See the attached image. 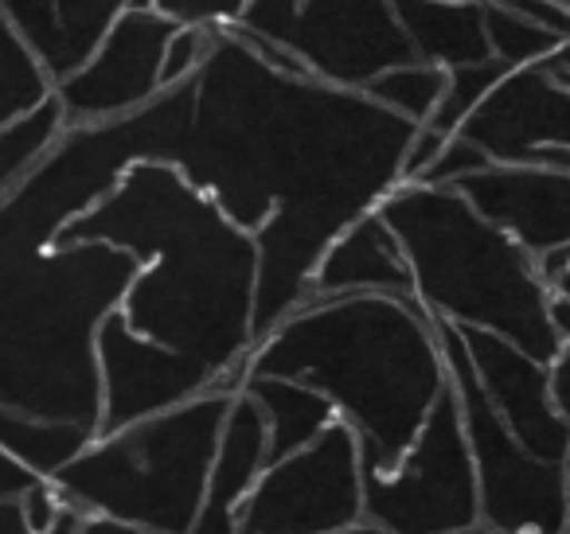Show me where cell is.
<instances>
[{
	"mask_svg": "<svg viewBox=\"0 0 570 534\" xmlns=\"http://www.w3.org/2000/svg\"><path fill=\"white\" fill-rule=\"evenodd\" d=\"M547 390H551L554 414L570 425V344H562L554 359L547 363Z\"/></svg>",
	"mask_w": 570,
	"mask_h": 534,
	"instance_id": "836d02e7",
	"label": "cell"
},
{
	"mask_svg": "<svg viewBox=\"0 0 570 534\" xmlns=\"http://www.w3.org/2000/svg\"><path fill=\"white\" fill-rule=\"evenodd\" d=\"M36 484V476L28 468H20L12 456L0 453V500H20L28 487Z\"/></svg>",
	"mask_w": 570,
	"mask_h": 534,
	"instance_id": "e575fe53",
	"label": "cell"
},
{
	"mask_svg": "<svg viewBox=\"0 0 570 534\" xmlns=\"http://www.w3.org/2000/svg\"><path fill=\"white\" fill-rule=\"evenodd\" d=\"M445 141H450V137L438 134L434 126L414 129L411 145H406V152H403V165H399V184H419L422 172H426V168L438 160V152L445 149Z\"/></svg>",
	"mask_w": 570,
	"mask_h": 534,
	"instance_id": "4dcf8cb0",
	"label": "cell"
},
{
	"mask_svg": "<svg viewBox=\"0 0 570 534\" xmlns=\"http://www.w3.org/2000/svg\"><path fill=\"white\" fill-rule=\"evenodd\" d=\"M453 534H504V531H492V526H484V523H473V526H465V531H453Z\"/></svg>",
	"mask_w": 570,
	"mask_h": 534,
	"instance_id": "b9f144b4",
	"label": "cell"
},
{
	"mask_svg": "<svg viewBox=\"0 0 570 534\" xmlns=\"http://www.w3.org/2000/svg\"><path fill=\"white\" fill-rule=\"evenodd\" d=\"M414 281V300L438 320L512 339L539 363L562 347L551 324V289L535 258L489 222L458 188L399 184L380 204Z\"/></svg>",
	"mask_w": 570,
	"mask_h": 534,
	"instance_id": "5b68a950",
	"label": "cell"
},
{
	"mask_svg": "<svg viewBox=\"0 0 570 534\" xmlns=\"http://www.w3.org/2000/svg\"><path fill=\"white\" fill-rule=\"evenodd\" d=\"M567 495H570V456H567ZM562 534H570V507H567V531Z\"/></svg>",
	"mask_w": 570,
	"mask_h": 534,
	"instance_id": "7bdbcfd3",
	"label": "cell"
},
{
	"mask_svg": "<svg viewBox=\"0 0 570 534\" xmlns=\"http://www.w3.org/2000/svg\"><path fill=\"white\" fill-rule=\"evenodd\" d=\"M56 243H106L137 261L118 313L238 394L250 375L258 246L173 165L145 160Z\"/></svg>",
	"mask_w": 570,
	"mask_h": 534,
	"instance_id": "7a4b0ae2",
	"label": "cell"
},
{
	"mask_svg": "<svg viewBox=\"0 0 570 534\" xmlns=\"http://www.w3.org/2000/svg\"><path fill=\"white\" fill-rule=\"evenodd\" d=\"M51 87L56 82L48 79L40 59L28 51V43L12 32V24L0 12V126L36 110L43 98H51Z\"/></svg>",
	"mask_w": 570,
	"mask_h": 534,
	"instance_id": "cb8c5ba5",
	"label": "cell"
},
{
	"mask_svg": "<svg viewBox=\"0 0 570 534\" xmlns=\"http://www.w3.org/2000/svg\"><path fill=\"white\" fill-rule=\"evenodd\" d=\"M67 129L63 110H59L56 95L43 98L36 110L20 113L17 121L0 126V204L20 188L28 172L40 165V157L59 141Z\"/></svg>",
	"mask_w": 570,
	"mask_h": 534,
	"instance_id": "44dd1931",
	"label": "cell"
},
{
	"mask_svg": "<svg viewBox=\"0 0 570 534\" xmlns=\"http://www.w3.org/2000/svg\"><path fill=\"white\" fill-rule=\"evenodd\" d=\"M325 534H387V531H380L375 523L360 518V523H348V526H341V531H325Z\"/></svg>",
	"mask_w": 570,
	"mask_h": 534,
	"instance_id": "60d3db41",
	"label": "cell"
},
{
	"mask_svg": "<svg viewBox=\"0 0 570 534\" xmlns=\"http://www.w3.org/2000/svg\"><path fill=\"white\" fill-rule=\"evenodd\" d=\"M364 468V518L387 534H453L481 523L458 394L445 386L391 468Z\"/></svg>",
	"mask_w": 570,
	"mask_h": 534,
	"instance_id": "9c48e42d",
	"label": "cell"
},
{
	"mask_svg": "<svg viewBox=\"0 0 570 534\" xmlns=\"http://www.w3.org/2000/svg\"><path fill=\"white\" fill-rule=\"evenodd\" d=\"M484 12V40H489V56L497 63H504L508 71L520 67L547 63L554 51L562 48L551 32H543L539 24H531L523 12H515L508 0H481Z\"/></svg>",
	"mask_w": 570,
	"mask_h": 534,
	"instance_id": "603a6c76",
	"label": "cell"
},
{
	"mask_svg": "<svg viewBox=\"0 0 570 534\" xmlns=\"http://www.w3.org/2000/svg\"><path fill=\"white\" fill-rule=\"evenodd\" d=\"M364 518L360 437L333 422L313 445L269 461L235 515V534H325Z\"/></svg>",
	"mask_w": 570,
	"mask_h": 534,
	"instance_id": "30bf717a",
	"label": "cell"
},
{
	"mask_svg": "<svg viewBox=\"0 0 570 534\" xmlns=\"http://www.w3.org/2000/svg\"><path fill=\"white\" fill-rule=\"evenodd\" d=\"M434 320L438 347H442L450 390L458 394L461 425H465L469 456L476 472V503L481 523L504 534H562L567 531V464L539 461L512 437L497 409L489 406L481 383L469 363L465 339L458 324Z\"/></svg>",
	"mask_w": 570,
	"mask_h": 534,
	"instance_id": "52a82bcc",
	"label": "cell"
},
{
	"mask_svg": "<svg viewBox=\"0 0 570 534\" xmlns=\"http://www.w3.org/2000/svg\"><path fill=\"white\" fill-rule=\"evenodd\" d=\"M414 129L364 90L277 71L215 28L173 168L254 235V344L305 300L325 246L399 188Z\"/></svg>",
	"mask_w": 570,
	"mask_h": 534,
	"instance_id": "6da1fadb",
	"label": "cell"
},
{
	"mask_svg": "<svg viewBox=\"0 0 570 534\" xmlns=\"http://www.w3.org/2000/svg\"><path fill=\"white\" fill-rule=\"evenodd\" d=\"M551 324H554V332H559L562 344H570V305L567 300L551 297Z\"/></svg>",
	"mask_w": 570,
	"mask_h": 534,
	"instance_id": "74e56055",
	"label": "cell"
},
{
	"mask_svg": "<svg viewBox=\"0 0 570 534\" xmlns=\"http://www.w3.org/2000/svg\"><path fill=\"white\" fill-rule=\"evenodd\" d=\"M20 511H24L28 531L43 534L51 523H56L59 511H63V495H59V487L51 484V479H36V484L20 495Z\"/></svg>",
	"mask_w": 570,
	"mask_h": 534,
	"instance_id": "1f68e13d",
	"label": "cell"
},
{
	"mask_svg": "<svg viewBox=\"0 0 570 534\" xmlns=\"http://www.w3.org/2000/svg\"><path fill=\"white\" fill-rule=\"evenodd\" d=\"M98 433L71 422H43V417L20 414L0 406V453L12 456L20 468L36 479H51L63 464H71Z\"/></svg>",
	"mask_w": 570,
	"mask_h": 534,
	"instance_id": "ffe728a7",
	"label": "cell"
},
{
	"mask_svg": "<svg viewBox=\"0 0 570 534\" xmlns=\"http://www.w3.org/2000/svg\"><path fill=\"white\" fill-rule=\"evenodd\" d=\"M219 390V378L196 359L168 352L137 336L121 313H110L98 328V433L126 429L141 417L165 414L173 406Z\"/></svg>",
	"mask_w": 570,
	"mask_h": 534,
	"instance_id": "7c38bea8",
	"label": "cell"
},
{
	"mask_svg": "<svg viewBox=\"0 0 570 534\" xmlns=\"http://www.w3.org/2000/svg\"><path fill=\"white\" fill-rule=\"evenodd\" d=\"M484 168H492V160L484 157L481 149H476L469 137H461V134H453L450 141H445V149L438 152V160L434 165L422 172V180L419 184H434V188H453V184H461L465 176H473V172H484Z\"/></svg>",
	"mask_w": 570,
	"mask_h": 534,
	"instance_id": "f1b7e54d",
	"label": "cell"
},
{
	"mask_svg": "<svg viewBox=\"0 0 570 534\" xmlns=\"http://www.w3.org/2000/svg\"><path fill=\"white\" fill-rule=\"evenodd\" d=\"M0 534H32L24 523L20 500H0Z\"/></svg>",
	"mask_w": 570,
	"mask_h": 534,
	"instance_id": "8d00e7d4",
	"label": "cell"
},
{
	"mask_svg": "<svg viewBox=\"0 0 570 534\" xmlns=\"http://www.w3.org/2000/svg\"><path fill=\"white\" fill-rule=\"evenodd\" d=\"M235 24L277 43L309 79L344 90L414 59L395 0H246Z\"/></svg>",
	"mask_w": 570,
	"mask_h": 534,
	"instance_id": "ba28073f",
	"label": "cell"
},
{
	"mask_svg": "<svg viewBox=\"0 0 570 534\" xmlns=\"http://www.w3.org/2000/svg\"><path fill=\"white\" fill-rule=\"evenodd\" d=\"M442 90H445L442 67L411 59V63H399V67H391V71L375 75L364 87V95L372 98L375 106H383V110L411 121V126H426V121L434 118L438 102H442Z\"/></svg>",
	"mask_w": 570,
	"mask_h": 534,
	"instance_id": "7402d4cb",
	"label": "cell"
},
{
	"mask_svg": "<svg viewBox=\"0 0 570 534\" xmlns=\"http://www.w3.org/2000/svg\"><path fill=\"white\" fill-rule=\"evenodd\" d=\"M547 289H551L554 300H567V305H570V269H562V274L554 277V281L547 285Z\"/></svg>",
	"mask_w": 570,
	"mask_h": 534,
	"instance_id": "ab89813d",
	"label": "cell"
},
{
	"mask_svg": "<svg viewBox=\"0 0 570 534\" xmlns=\"http://www.w3.org/2000/svg\"><path fill=\"white\" fill-rule=\"evenodd\" d=\"M559 4H562V9H567V12H570V0H559Z\"/></svg>",
	"mask_w": 570,
	"mask_h": 534,
	"instance_id": "ee69618b",
	"label": "cell"
},
{
	"mask_svg": "<svg viewBox=\"0 0 570 534\" xmlns=\"http://www.w3.org/2000/svg\"><path fill=\"white\" fill-rule=\"evenodd\" d=\"M395 17L419 63L453 71L489 59L481 0H395Z\"/></svg>",
	"mask_w": 570,
	"mask_h": 534,
	"instance_id": "ac0fdd59",
	"label": "cell"
},
{
	"mask_svg": "<svg viewBox=\"0 0 570 534\" xmlns=\"http://www.w3.org/2000/svg\"><path fill=\"white\" fill-rule=\"evenodd\" d=\"M547 67L554 71V79H562L570 87V43H562V48L554 51L551 59H547Z\"/></svg>",
	"mask_w": 570,
	"mask_h": 534,
	"instance_id": "f35d334b",
	"label": "cell"
},
{
	"mask_svg": "<svg viewBox=\"0 0 570 534\" xmlns=\"http://www.w3.org/2000/svg\"><path fill=\"white\" fill-rule=\"evenodd\" d=\"M250 375L294 378L333 402L360 464L391 468L450 386L430 313L414 297L302 300L250 347Z\"/></svg>",
	"mask_w": 570,
	"mask_h": 534,
	"instance_id": "3957f363",
	"label": "cell"
},
{
	"mask_svg": "<svg viewBox=\"0 0 570 534\" xmlns=\"http://www.w3.org/2000/svg\"><path fill=\"white\" fill-rule=\"evenodd\" d=\"M504 75H508V67L497 63L492 56L481 59V63H465V67H453V71H445L442 102H438L434 118H430L426 126H434L438 134L453 137L469 121V113H473L476 106L489 98V90L504 79Z\"/></svg>",
	"mask_w": 570,
	"mask_h": 534,
	"instance_id": "484cf974",
	"label": "cell"
},
{
	"mask_svg": "<svg viewBox=\"0 0 570 534\" xmlns=\"http://www.w3.org/2000/svg\"><path fill=\"white\" fill-rule=\"evenodd\" d=\"M230 398L227 390H204L165 414L98 433L51 484L82 515H106L153 534H191Z\"/></svg>",
	"mask_w": 570,
	"mask_h": 534,
	"instance_id": "8992f818",
	"label": "cell"
},
{
	"mask_svg": "<svg viewBox=\"0 0 570 534\" xmlns=\"http://www.w3.org/2000/svg\"><path fill=\"white\" fill-rule=\"evenodd\" d=\"M476 211L515 238L531 258L570 243V172L492 165L453 184Z\"/></svg>",
	"mask_w": 570,
	"mask_h": 534,
	"instance_id": "9a60e30c",
	"label": "cell"
},
{
	"mask_svg": "<svg viewBox=\"0 0 570 534\" xmlns=\"http://www.w3.org/2000/svg\"><path fill=\"white\" fill-rule=\"evenodd\" d=\"M465 339L469 363L481 383L489 406L512 437L539 461L567 464L570 456V425L554 414L551 390H547V363L531 359L512 339L484 328H458Z\"/></svg>",
	"mask_w": 570,
	"mask_h": 534,
	"instance_id": "5bb4252c",
	"label": "cell"
},
{
	"mask_svg": "<svg viewBox=\"0 0 570 534\" xmlns=\"http://www.w3.org/2000/svg\"><path fill=\"white\" fill-rule=\"evenodd\" d=\"M458 134L492 165H531L543 149H570V87L547 63L508 71Z\"/></svg>",
	"mask_w": 570,
	"mask_h": 534,
	"instance_id": "4fadbf2b",
	"label": "cell"
},
{
	"mask_svg": "<svg viewBox=\"0 0 570 534\" xmlns=\"http://www.w3.org/2000/svg\"><path fill=\"white\" fill-rule=\"evenodd\" d=\"M0 12L12 24V32L28 43L48 79H59V56H63V40H59V17L56 0H0Z\"/></svg>",
	"mask_w": 570,
	"mask_h": 534,
	"instance_id": "4316f807",
	"label": "cell"
},
{
	"mask_svg": "<svg viewBox=\"0 0 570 534\" xmlns=\"http://www.w3.org/2000/svg\"><path fill=\"white\" fill-rule=\"evenodd\" d=\"M134 0H56L59 17V40H63V56H59V79L79 71L106 36V28L129 9ZM56 79V82H59Z\"/></svg>",
	"mask_w": 570,
	"mask_h": 534,
	"instance_id": "d4e9b609",
	"label": "cell"
},
{
	"mask_svg": "<svg viewBox=\"0 0 570 534\" xmlns=\"http://www.w3.org/2000/svg\"><path fill=\"white\" fill-rule=\"evenodd\" d=\"M508 4H512L515 12H523L531 24L551 32L559 43H570V12L562 9L559 0H508Z\"/></svg>",
	"mask_w": 570,
	"mask_h": 534,
	"instance_id": "d6a6232c",
	"label": "cell"
},
{
	"mask_svg": "<svg viewBox=\"0 0 570 534\" xmlns=\"http://www.w3.org/2000/svg\"><path fill=\"white\" fill-rule=\"evenodd\" d=\"M243 390L254 398V406L266 417V441H269V461L297 453V448L313 445L333 422H341L333 402L321 390L294 378H274V375H246Z\"/></svg>",
	"mask_w": 570,
	"mask_h": 534,
	"instance_id": "d6986e66",
	"label": "cell"
},
{
	"mask_svg": "<svg viewBox=\"0 0 570 534\" xmlns=\"http://www.w3.org/2000/svg\"><path fill=\"white\" fill-rule=\"evenodd\" d=\"M134 269L118 246H36L0 230V406L98 433V328Z\"/></svg>",
	"mask_w": 570,
	"mask_h": 534,
	"instance_id": "277c9868",
	"label": "cell"
},
{
	"mask_svg": "<svg viewBox=\"0 0 570 534\" xmlns=\"http://www.w3.org/2000/svg\"><path fill=\"white\" fill-rule=\"evenodd\" d=\"M176 20L153 9H126L90 59L51 87L67 126H95V121L126 118L149 106L160 95V63H165L168 36Z\"/></svg>",
	"mask_w": 570,
	"mask_h": 534,
	"instance_id": "8fae6325",
	"label": "cell"
},
{
	"mask_svg": "<svg viewBox=\"0 0 570 534\" xmlns=\"http://www.w3.org/2000/svg\"><path fill=\"white\" fill-rule=\"evenodd\" d=\"M414 297L411 266L395 230L383 222L380 207L364 211L325 246L309 277L305 300L325 297Z\"/></svg>",
	"mask_w": 570,
	"mask_h": 534,
	"instance_id": "2e32d148",
	"label": "cell"
},
{
	"mask_svg": "<svg viewBox=\"0 0 570 534\" xmlns=\"http://www.w3.org/2000/svg\"><path fill=\"white\" fill-rule=\"evenodd\" d=\"M79 534H153V531H141V526L118 523V518H106V515H87Z\"/></svg>",
	"mask_w": 570,
	"mask_h": 534,
	"instance_id": "d590c367",
	"label": "cell"
},
{
	"mask_svg": "<svg viewBox=\"0 0 570 534\" xmlns=\"http://www.w3.org/2000/svg\"><path fill=\"white\" fill-rule=\"evenodd\" d=\"M269 464L266 417L254 406L246 390L230 398V409L223 417L219 445H215L212 468H207V492L199 507L196 531L191 534H235V515L250 487Z\"/></svg>",
	"mask_w": 570,
	"mask_h": 534,
	"instance_id": "e0dca14e",
	"label": "cell"
},
{
	"mask_svg": "<svg viewBox=\"0 0 570 534\" xmlns=\"http://www.w3.org/2000/svg\"><path fill=\"white\" fill-rule=\"evenodd\" d=\"M212 24H176V32L168 36L165 63H160V87H176V82L191 79L204 67V59L212 56Z\"/></svg>",
	"mask_w": 570,
	"mask_h": 534,
	"instance_id": "83f0119b",
	"label": "cell"
},
{
	"mask_svg": "<svg viewBox=\"0 0 570 534\" xmlns=\"http://www.w3.org/2000/svg\"><path fill=\"white\" fill-rule=\"evenodd\" d=\"M246 0H134L129 9H153L165 12L176 24H235Z\"/></svg>",
	"mask_w": 570,
	"mask_h": 534,
	"instance_id": "f546056e",
	"label": "cell"
}]
</instances>
